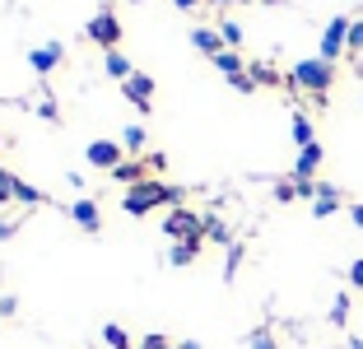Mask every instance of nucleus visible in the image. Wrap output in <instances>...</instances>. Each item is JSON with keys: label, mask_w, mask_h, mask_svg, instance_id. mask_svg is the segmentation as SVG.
<instances>
[{"label": "nucleus", "mask_w": 363, "mask_h": 349, "mask_svg": "<svg viewBox=\"0 0 363 349\" xmlns=\"http://www.w3.org/2000/svg\"><path fill=\"white\" fill-rule=\"evenodd\" d=\"M172 5H177V10H196V5H201V0H172Z\"/></svg>", "instance_id": "37"}, {"label": "nucleus", "mask_w": 363, "mask_h": 349, "mask_svg": "<svg viewBox=\"0 0 363 349\" xmlns=\"http://www.w3.org/2000/svg\"><path fill=\"white\" fill-rule=\"evenodd\" d=\"M14 201L19 205H43V191L28 187V182H19V187H14Z\"/></svg>", "instance_id": "24"}, {"label": "nucleus", "mask_w": 363, "mask_h": 349, "mask_svg": "<svg viewBox=\"0 0 363 349\" xmlns=\"http://www.w3.org/2000/svg\"><path fill=\"white\" fill-rule=\"evenodd\" d=\"M247 74H252V79H257V84H279L275 65H266V61H252V65H247Z\"/></svg>", "instance_id": "22"}, {"label": "nucleus", "mask_w": 363, "mask_h": 349, "mask_svg": "<svg viewBox=\"0 0 363 349\" xmlns=\"http://www.w3.org/2000/svg\"><path fill=\"white\" fill-rule=\"evenodd\" d=\"M331 84H335V65L321 61V56H308L289 70V89H303L312 98V107H326L331 103Z\"/></svg>", "instance_id": "1"}, {"label": "nucleus", "mask_w": 363, "mask_h": 349, "mask_svg": "<svg viewBox=\"0 0 363 349\" xmlns=\"http://www.w3.org/2000/svg\"><path fill=\"white\" fill-rule=\"evenodd\" d=\"M238 261H242V247H228V270H224V275H228V279H233V270H238Z\"/></svg>", "instance_id": "33"}, {"label": "nucleus", "mask_w": 363, "mask_h": 349, "mask_svg": "<svg viewBox=\"0 0 363 349\" xmlns=\"http://www.w3.org/2000/svg\"><path fill=\"white\" fill-rule=\"evenodd\" d=\"M84 38L98 43L103 52H117V47H121V14L117 10H98L94 19L84 23Z\"/></svg>", "instance_id": "3"}, {"label": "nucleus", "mask_w": 363, "mask_h": 349, "mask_svg": "<svg viewBox=\"0 0 363 349\" xmlns=\"http://www.w3.org/2000/svg\"><path fill=\"white\" fill-rule=\"evenodd\" d=\"M14 187H19V177H14L10 168H0V205H10V201H14Z\"/></svg>", "instance_id": "23"}, {"label": "nucleus", "mask_w": 363, "mask_h": 349, "mask_svg": "<svg viewBox=\"0 0 363 349\" xmlns=\"http://www.w3.org/2000/svg\"><path fill=\"white\" fill-rule=\"evenodd\" d=\"M331 321H335V326H345V321H350V298H335V303H331Z\"/></svg>", "instance_id": "27"}, {"label": "nucleus", "mask_w": 363, "mask_h": 349, "mask_svg": "<svg viewBox=\"0 0 363 349\" xmlns=\"http://www.w3.org/2000/svg\"><path fill=\"white\" fill-rule=\"evenodd\" d=\"M84 159L94 163V168H103V172H117L121 163H126V159H121V145H117V140H94V145L84 149Z\"/></svg>", "instance_id": "6"}, {"label": "nucleus", "mask_w": 363, "mask_h": 349, "mask_svg": "<svg viewBox=\"0 0 363 349\" xmlns=\"http://www.w3.org/2000/svg\"><path fill=\"white\" fill-rule=\"evenodd\" d=\"M214 70L233 79V74H242V70H247V61H242V56L233 52V47H228V52H219V56H214Z\"/></svg>", "instance_id": "16"}, {"label": "nucleus", "mask_w": 363, "mask_h": 349, "mask_svg": "<svg viewBox=\"0 0 363 349\" xmlns=\"http://www.w3.org/2000/svg\"><path fill=\"white\" fill-rule=\"evenodd\" d=\"M350 56H354V70H363V19L350 23Z\"/></svg>", "instance_id": "19"}, {"label": "nucleus", "mask_w": 363, "mask_h": 349, "mask_svg": "<svg viewBox=\"0 0 363 349\" xmlns=\"http://www.w3.org/2000/svg\"><path fill=\"white\" fill-rule=\"evenodd\" d=\"M350 284H354V289H363V256L350 265Z\"/></svg>", "instance_id": "32"}, {"label": "nucleus", "mask_w": 363, "mask_h": 349, "mask_svg": "<svg viewBox=\"0 0 363 349\" xmlns=\"http://www.w3.org/2000/svg\"><path fill=\"white\" fill-rule=\"evenodd\" d=\"M121 98H126L130 107H140V112H150V107H154V79L135 70V74L126 79V84H121Z\"/></svg>", "instance_id": "7"}, {"label": "nucleus", "mask_w": 363, "mask_h": 349, "mask_svg": "<svg viewBox=\"0 0 363 349\" xmlns=\"http://www.w3.org/2000/svg\"><path fill=\"white\" fill-rule=\"evenodd\" d=\"M350 349H363V340H350Z\"/></svg>", "instance_id": "41"}, {"label": "nucleus", "mask_w": 363, "mask_h": 349, "mask_svg": "<svg viewBox=\"0 0 363 349\" xmlns=\"http://www.w3.org/2000/svg\"><path fill=\"white\" fill-rule=\"evenodd\" d=\"M201 247H205V238H186V243H172L168 261H172V265H191L196 256H201Z\"/></svg>", "instance_id": "13"}, {"label": "nucleus", "mask_w": 363, "mask_h": 349, "mask_svg": "<svg viewBox=\"0 0 363 349\" xmlns=\"http://www.w3.org/2000/svg\"><path fill=\"white\" fill-rule=\"evenodd\" d=\"M289 135H294V145H298V149L317 145V131H312V121H308L303 112H294V121H289Z\"/></svg>", "instance_id": "14"}, {"label": "nucleus", "mask_w": 363, "mask_h": 349, "mask_svg": "<svg viewBox=\"0 0 363 349\" xmlns=\"http://www.w3.org/2000/svg\"><path fill=\"white\" fill-rule=\"evenodd\" d=\"M70 219H75L84 233H98V228H103V214H98V205L89 201V196H84V201H75V205H70Z\"/></svg>", "instance_id": "11"}, {"label": "nucleus", "mask_w": 363, "mask_h": 349, "mask_svg": "<svg viewBox=\"0 0 363 349\" xmlns=\"http://www.w3.org/2000/svg\"><path fill=\"white\" fill-rule=\"evenodd\" d=\"M112 177L126 182V187H140V182H150V163H145V159H140V163H121Z\"/></svg>", "instance_id": "15"}, {"label": "nucleus", "mask_w": 363, "mask_h": 349, "mask_svg": "<svg viewBox=\"0 0 363 349\" xmlns=\"http://www.w3.org/2000/svg\"><path fill=\"white\" fill-rule=\"evenodd\" d=\"M335 210H340V191H335L331 182H317V201H312V214H317V219H331Z\"/></svg>", "instance_id": "10"}, {"label": "nucleus", "mask_w": 363, "mask_h": 349, "mask_svg": "<svg viewBox=\"0 0 363 349\" xmlns=\"http://www.w3.org/2000/svg\"><path fill=\"white\" fill-rule=\"evenodd\" d=\"M205 238H214V243H228V247H233V233H228V223H224V219H214V214L205 219Z\"/></svg>", "instance_id": "21"}, {"label": "nucleus", "mask_w": 363, "mask_h": 349, "mask_svg": "<svg viewBox=\"0 0 363 349\" xmlns=\"http://www.w3.org/2000/svg\"><path fill=\"white\" fill-rule=\"evenodd\" d=\"M135 349H177V345H172V340H163V336H145Z\"/></svg>", "instance_id": "30"}, {"label": "nucleus", "mask_w": 363, "mask_h": 349, "mask_svg": "<svg viewBox=\"0 0 363 349\" xmlns=\"http://www.w3.org/2000/svg\"><path fill=\"white\" fill-rule=\"evenodd\" d=\"M191 43H196V52H205L210 61H214L219 52H228L224 38H219V28H191Z\"/></svg>", "instance_id": "12"}, {"label": "nucleus", "mask_w": 363, "mask_h": 349, "mask_svg": "<svg viewBox=\"0 0 363 349\" xmlns=\"http://www.w3.org/2000/svg\"><path fill=\"white\" fill-rule=\"evenodd\" d=\"M103 70L112 74V79H121V84H126L130 74H135V70H130V61H126L121 52H107V56H103Z\"/></svg>", "instance_id": "17"}, {"label": "nucleus", "mask_w": 363, "mask_h": 349, "mask_svg": "<svg viewBox=\"0 0 363 349\" xmlns=\"http://www.w3.org/2000/svg\"><path fill=\"white\" fill-rule=\"evenodd\" d=\"M163 233H168L172 243H186V238H205V219H201L196 210H182V205H177V210L163 219Z\"/></svg>", "instance_id": "5"}, {"label": "nucleus", "mask_w": 363, "mask_h": 349, "mask_svg": "<svg viewBox=\"0 0 363 349\" xmlns=\"http://www.w3.org/2000/svg\"><path fill=\"white\" fill-rule=\"evenodd\" d=\"M350 23L354 19H345V14H335L331 23H326V33H321V61H340L345 52H350Z\"/></svg>", "instance_id": "4"}, {"label": "nucleus", "mask_w": 363, "mask_h": 349, "mask_svg": "<svg viewBox=\"0 0 363 349\" xmlns=\"http://www.w3.org/2000/svg\"><path fill=\"white\" fill-rule=\"evenodd\" d=\"M159 205H172V210L182 205V191H177V187H163L159 177L140 182V187H126V196H121V210H126L130 219H140V214L159 210Z\"/></svg>", "instance_id": "2"}, {"label": "nucleus", "mask_w": 363, "mask_h": 349, "mask_svg": "<svg viewBox=\"0 0 363 349\" xmlns=\"http://www.w3.org/2000/svg\"><path fill=\"white\" fill-rule=\"evenodd\" d=\"M61 61H65V47L61 43H47V47H33V52H28V65L38 74H52Z\"/></svg>", "instance_id": "9"}, {"label": "nucleus", "mask_w": 363, "mask_h": 349, "mask_svg": "<svg viewBox=\"0 0 363 349\" xmlns=\"http://www.w3.org/2000/svg\"><path fill=\"white\" fill-rule=\"evenodd\" d=\"M350 219H354V223L363 228V205H350Z\"/></svg>", "instance_id": "36"}, {"label": "nucleus", "mask_w": 363, "mask_h": 349, "mask_svg": "<svg viewBox=\"0 0 363 349\" xmlns=\"http://www.w3.org/2000/svg\"><path fill=\"white\" fill-rule=\"evenodd\" d=\"M0 149H5V140H0Z\"/></svg>", "instance_id": "42"}, {"label": "nucleus", "mask_w": 363, "mask_h": 349, "mask_svg": "<svg viewBox=\"0 0 363 349\" xmlns=\"http://www.w3.org/2000/svg\"><path fill=\"white\" fill-rule=\"evenodd\" d=\"M247 345H252V349H275V336H270V331H252Z\"/></svg>", "instance_id": "29"}, {"label": "nucleus", "mask_w": 363, "mask_h": 349, "mask_svg": "<svg viewBox=\"0 0 363 349\" xmlns=\"http://www.w3.org/2000/svg\"><path fill=\"white\" fill-rule=\"evenodd\" d=\"M38 112H43V116H47V121H56V103H52V94H47V98H43V103H38Z\"/></svg>", "instance_id": "34"}, {"label": "nucleus", "mask_w": 363, "mask_h": 349, "mask_svg": "<svg viewBox=\"0 0 363 349\" xmlns=\"http://www.w3.org/2000/svg\"><path fill=\"white\" fill-rule=\"evenodd\" d=\"M103 345H107V349H135V340L126 336V326L107 321V326H103Z\"/></svg>", "instance_id": "18"}, {"label": "nucleus", "mask_w": 363, "mask_h": 349, "mask_svg": "<svg viewBox=\"0 0 363 349\" xmlns=\"http://www.w3.org/2000/svg\"><path fill=\"white\" fill-rule=\"evenodd\" d=\"M145 163H150V172H163V168H168V159H163V154H145Z\"/></svg>", "instance_id": "35"}, {"label": "nucleus", "mask_w": 363, "mask_h": 349, "mask_svg": "<svg viewBox=\"0 0 363 349\" xmlns=\"http://www.w3.org/2000/svg\"><path fill=\"white\" fill-rule=\"evenodd\" d=\"M121 145L126 149H145V126H126L121 131Z\"/></svg>", "instance_id": "25"}, {"label": "nucleus", "mask_w": 363, "mask_h": 349, "mask_svg": "<svg viewBox=\"0 0 363 349\" xmlns=\"http://www.w3.org/2000/svg\"><path fill=\"white\" fill-rule=\"evenodd\" d=\"M14 233V223H0V243H5V238H10Z\"/></svg>", "instance_id": "38"}, {"label": "nucleus", "mask_w": 363, "mask_h": 349, "mask_svg": "<svg viewBox=\"0 0 363 349\" xmlns=\"http://www.w3.org/2000/svg\"><path fill=\"white\" fill-rule=\"evenodd\" d=\"M275 201H279V205L298 201V187H294V177H289V182H275Z\"/></svg>", "instance_id": "26"}, {"label": "nucleus", "mask_w": 363, "mask_h": 349, "mask_svg": "<svg viewBox=\"0 0 363 349\" xmlns=\"http://www.w3.org/2000/svg\"><path fill=\"white\" fill-rule=\"evenodd\" d=\"M177 349H205V345H196V340H182V345Z\"/></svg>", "instance_id": "39"}, {"label": "nucleus", "mask_w": 363, "mask_h": 349, "mask_svg": "<svg viewBox=\"0 0 363 349\" xmlns=\"http://www.w3.org/2000/svg\"><path fill=\"white\" fill-rule=\"evenodd\" d=\"M219 38H224V47H242V23H233V19H219Z\"/></svg>", "instance_id": "20"}, {"label": "nucleus", "mask_w": 363, "mask_h": 349, "mask_svg": "<svg viewBox=\"0 0 363 349\" xmlns=\"http://www.w3.org/2000/svg\"><path fill=\"white\" fill-rule=\"evenodd\" d=\"M19 312V298L14 294H0V317H14Z\"/></svg>", "instance_id": "31"}, {"label": "nucleus", "mask_w": 363, "mask_h": 349, "mask_svg": "<svg viewBox=\"0 0 363 349\" xmlns=\"http://www.w3.org/2000/svg\"><path fill=\"white\" fill-rule=\"evenodd\" d=\"M228 84H233L238 94H257V79H252V74H247V70H242V74H233Z\"/></svg>", "instance_id": "28"}, {"label": "nucleus", "mask_w": 363, "mask_h": 349, "mask_svg": "<svg viewBox=\"0 0 363 349\" xmlns=\"http://www.w3.org/2000/svg\"><path fill=\"white\" fill-rule=\"evenodd\" d=\"M210 5H238V0H210Z\"/></svg>", "instance_id": "40"}, {"label": "nucleus", "mask_w": 363, "mask_h": 349, "mask_svg": "<svg viewBox=\"0 0 363 349\" xmlns=\"http://www.w3.org/2000/svg\"><path fill=\"white\" fill-rule=\"evenodd\" d=\"M326 163V149L321 145H308V149H298V159H294V177L298 182H317V168Z\"/></svg>", "instance_id": "8"}]
</instances>
